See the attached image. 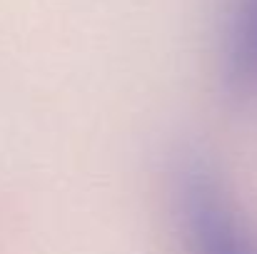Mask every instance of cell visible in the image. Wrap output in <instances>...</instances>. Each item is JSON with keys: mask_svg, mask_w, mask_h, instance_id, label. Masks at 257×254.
Listing matches in <instances>:
<instances>
[{"mask_svg": "<svg viewBox=\"0 0 257 254\" xmlns=\"http://www.w3.org/2000/svg\"><path fill=\"white\" fill-rule=\"evenodd\" d=\"M170 199L185 254H257V229L205 160L175 165Z\"/></svg>", "mask_w": 257, "mask_h": 254, "instance_id": "cell-1", "label": "cell"}, {"mask_svg": "<svg viewBox=\"0 0 257 254\" xmlns=\"http://www.w3.org/2000/svg\"><path fill=\"white\" fill-rule=\"evenodd\" d=\"M222 75L235 95L257 100V0H235L225 40Z\"/></svg>", "mask_w": 257, "mask_h": 254, "instance_id": "cell-2", "label": "cell"}]
</instances>
